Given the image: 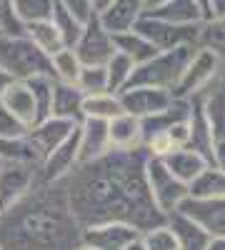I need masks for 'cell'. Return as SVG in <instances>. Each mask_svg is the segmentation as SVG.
<instances>
[{"label":"cell","mask_w":225,"mask_h":250,"mask_svg":"<svg viewBox=\"0 0 225 250\" xmlns=\"http://www.w3.org/2000/svg\"><path fill=\"white\" fill-rule=\"evenodd\" d=\"M198 220L213 238H225V198H193L188 195L178 208Z\"/></svg>","instance_id":"obj_14"},{"label":"cell","mask_w":225,"mask_h":250,"mask_svg":"<svg viewBox=\"0 0 225 250\" xmlns=\"http://www.w3.org/2000/svg\"><path fill=\"white\" fill-rule=\"evenodd\" d=\"M198 48L200 45H178V48H170V50L155 53L150 60L135 65L130 85H150V88H163V90L173 93Z\"/></svg>","instance_id":"obj_3"},{"label":"cell","mask_w":225,"mask_h":250,"mask_svg":"<svg viewBox=\"0 0 225 250\" xmlns=\"http://www.w3.org/2000/svg\"><path fill=\"white\" fill-rule=\"evenodd\" d=\"M53 23H55V28H58L60 38H63L65 48H75V43H78L80 33H83L85 23H80V20H78L75 15H70V13H68V10H65L63 5H60V3H55Z\"/></svg>","instance_id":"obj_34"},{"label":"cell","mask_w":225,"mask_h":250,"mask_svg":"<svg viewBox=\"0 0 225 250\" xmlns=\"http://www.w3.org/2000/svg\"><path fill=\"white\" fill-rule=\"evenodd\" d=\"M148 150H108L95 160L80 163L63 180L65 195L80 225L120 220L138 230L163 225L168 215L155 205L148 188Z\"/></svg>","instance_id":"obj_1"},{"label":"cell","mask_w":225,"mask_h":250,"mask_svg":"<svg viewBox=\"0 0 225 250\" xmlns=\"http://www.w3.org/2000/svg\"><path fill=\"white\" fill-rule=\"evenodd\" d=\"M193 100V113H190V140H188V148H193L195 153H200L210 165H215V145L220 140V135L215 133V128L210 125V120L203 113L200 103L195 98Z\"/></svg>","instance_id":"obj_18"},{"label":"cell","mask_w":225,"mask_h":250,"mask_svg":"<svg viewBox=\"0 0 225 250\" xmlns=\"http://www.w3.org/2000/svg\"><path fill=\"white\" fill-rule=\"evenodd\" d=\"M73 50L78 53L83 65H105V62L115 55L113 33L100 23L98 15H93L85 23V28H83V33H80Z\"/></svg>","instance_id":"obj_8"},{"label":"cell","mask_w":225,"mask_h":250,"mask_svg":"<svg viewBox=\"0 0 225 250\" xmlns=\"http://www.w3.org/2000/svg\"><path fill=\"white\" fill-rule=\"evenodd\" d=\"M0 65L15 80H30L38 75L53 78V60L48 53L40 50L33 40L23 35L0 33Z\"/></svg>","instance_id":"obj_4"},{"label":"cell","mask_w":225,"mask_h":250,"mask_svg":"<svg viewBox=\"0 0 225 250\" xmlns=\"http://www.w3.org/2000/svg\"><path fill=\"white\" fill-rule=\"evenodd\" d=\"M125 250H148V248H145V243H143V240L138 238V240H133V243H130Z\"/></svg>","instance_id":"obj_44"},{"label":"cell","mask_w":225,"mask_h":250,"mask_svg":"<svg viewBox=\"0 0 225 250\" xmlns=\"http://www.w3.org/2000/svg\"><path fill=\"white\" fill-rule=\"evenodd\" d=\"M3 163H5V160H3V158H0V168H3Z\"/></svg>","instance_id":"obj_47"},{"label":"cell","mask_w":225,"mask_h":250,"mask_svg":"<svg viewBox=\"0 0 225 250\" xmlns=\"http://www.w3.org/2000/svg\"><path fill=\"white\" fill-rule=\"evenodd\" d=\"M53 60V78L60 83H75L80 70H83V62H80L78 53L73 48H63L55 55H50Z\"/></svg>","instance_id":"obj_33"},{"label":"cell","mask_w":225,"mask_h":250,"mask_svg":"<svg viewBox=\"0 0 225 250\" xmlns=\"http://www.w3.org/2000/svg\"><path fill=\"white\" fill-rule=\"evenodd\" d=\"M0 250H3V248H0Z\"/></svg>","instance_id":"obj_48"},{"label":"cell","mask_w":225,"mask_h":250,"mask_svg":"<svg viewBox=\"0 0 225 250\" xmlns=\"http://www.w3.org/2000/svg\"><path fill=\"white\" fill-rule=\"evenodd\" d=\"M163 160H165V165L173 170V175H178L183 183H188V185L200 175V170L205 168V165H210L205 158H203L200 153H195L193 148H178V150L168 153Z\"/></svg>","instance_id":"obj_24"},{"label":"cell","mask_w":225,"mask_h":250,"mask_svg":"<svg viewBox=\"0 0 225 250\" xmlns=\"http://www.w3.org/2000/svg\"><path fill=\"white\" fill-rule=\"evenodd\" d=\"M108 130H110V145L115 150H133L143 148V128H140V118L130 113H120L113 120H108Z\"/></svg>","instance_id":"obj_22"},{"label":"cell","mask_w":225,"mask_h":250,"mask_svg":"<svg viewBox=\"0 0 225 250\" xmlns=\"http://www.w3.org/2000/svg\"><path fill=\"white\" fill-rule=\"evenodd\" d=\"M120 103L123 110L135 115V118H148L160 110H165L173 103V93L163 88H150V85H130L125 90H120Z\"/></svg>","instance_id":"obj_11"},{"label":"cell","mask_w":225,"mask_h":250,"mask_svg":"<svg viewBox=\"0 0 225 250\" xmlns=\"http://www.w3.org/2000/svg\"><path fill=\"white\" fill-rule=\"evenodd\" d=\"M40 183V165L28 160H8L0 168V213L23 200Z\"/></svg>","instance_id":"obj_7"},{"label":"cell","mask_w":225,"mask_h":250,"mask_svg":"<svg viewBox=\"0 0 225 250\" xmlns=\"http://www.w3.org/2000/svg\"><path fill=\"white\" fill-rule=\"evenodd\" d=\"M58 3L63 5L70 15H75L80 23H88L93 15H98L95 8H93V0H58Z\"/></svg>","instance_id":"obj_39"},{"label":"cell","mask_w":225,"mask_h":250,"mask_svg":"<svg viewBox=\"0 0 225 250\" xmlns=\"http://www.w3.org/2000/svg\"><path fill=\"white\" fill-rule=\"evenodd\" d=\"M195 100L200 103V108L215 128V133L223 138L225 135V60L220 70L213 75V80L195 95Z\"/></svg>","instance_id":"obj_15"},{"label":"cell","mask_w":225,"mask_h":250,"mask_svg":"<svg viewBox=\"0 0 225 250\" xmlns=\"http://www.w3.org/2000/svg\"><path fill=\"white\" fill-rule=\"evenodd\" d=\"M0 100H3L5 108H10L20 120L28 125V128H33V125L38 123L35 100H33V90H30V85H28V80H15Z\"/></svg>","instance_id":"obj_23"},{"label":"cell","mask_w":225,"mask_h":250,"mask_svg":"<svg viewBox=\"0 0 225 250\" xmlns=\"http://www.w3.org/2000/svg\"><path fill=\"white\" fill-rule=\"evenodd\" d=\"M78 165H80V135H78V128H75L43 163H40V180L60 183V180H65Z\"/></svg>","instance_id":"obj_13"},{"label":"cell","mask_w":225,"mask_h":250,"mask_svg":"<svg viewBox=\"0 0 225 250\" xmlns=\"http://www.w3.org/2000/svg\"><path fill=\"white\" fill-rule=\"evenodd\" d=\"M193 198H225V170L218 165H205L200 175L190 183Z\"/></svg>","instance_id":"obj_26"},{"label":"cell","mask_w":225,"mask_h":250,"mask_svg":"<svg viewBox=\"0 0 225 250\" xmlns=\"http://www.w3.org/2000/svg\"><path fill=\"white\" fill-rule=\"evenodd\" d=\"M125 113L118 93H98V95H85L83 103V115L85 118H98V120H113L115 115Z\"/></svg>","instance_id":"obj_27"},{"label":"cell","mask_w":225,"mask_h":250,"mask_svg":"<svg viewBox=\"0 0 225 250\" xmlns=\"http://www.w3.org/2000/svg\"><path fill=\"white\" fill-rule=\"evenodd\" d=\"M145 13L175 25H198L205 20V13H203V8L195 0H165V3H160L155 8H148Z\"/></svg>","instance_id":"obj_21"},{"label":"cell","mask_w":225,"mask_h":250,"mask_svg":"<svg viewBox=\"0 0 225 250\" xmlns=\"http://www.w3.org/2000/svg\"><path fill=\"white\" fill-rule=\"evenodd\" d=\"M200 25H175L168 20H160L150 13H143L135 23V30L145 35L158 50H170L178 45H200Z\"/></svg>","instance_id":"obj_6"},{"label":"cell","mask_w":225,"mask_h":250,"mask_svg":"<svg viewBox=\"0 0 225 250\" xmlns=\"http://www.w3.org/2000/svg\"><path fill=\"white\" fill-rule=\"evenodd\" d=\"M220 65H223V60H220L213 50L198 48L195 55H193V60L188 62L185 73H183L178 88L173 90V95H175V98H195V95L213 80V75L220 70Z\"/></svg>","instance_id":"obj_9"},{"label":"cell","mask_w":225,"mask_h":250,"mask_svg":"<svg viewBox=\"0 0 225 250\" xmlns=\"http://www.w3.org/2000/svg\"><path fill=\"white\" fill-rule=\"evenodd\" d=\"M83 225L65 195V185L40 180L33 190L0 213L3 250H75Z\"/></svg>","instance_id":"obj_2"},{"label":"cell","mask_w":225,"mask_h":250,"mask_svg":"<svg viewBox=\"0 0 225 250\" xmlns=\"http://www.w3.org/2000/svg\"><path fill=\"white\" fill-rule=\"evenodd\" d=\"M78 135H80V163L95 160L100 155H105L108 150H113L108 120L85 118L78 125Z\"/></svg>","instance_id":"obj_16"},{"label":"cell","mask_w":225,"mask_h":250,"mask_svg":"<svg viewBox=\"0 0 225 250\" xmlns=\"http://www.w3.org/2000/svg\"><path fill=\"white\" fill-rule=\"evenodd\" d=\"M28 85L33 90V100H35V113H38V123L53 115V90H55V78L50 75H38L30 78Z\"/></svg>","instance_id":"obj_32"},{"label":"cell","mask_w":225,"mask_h":250,"mask_svg":"<svg viewBox=\"0 0 225 250\" xmlns=\"http://www.w3.org/2000/svg\"><path fill=\"white\" fill-rule=\"evenodd\" d=\"M140 240L145 243L148 250H180L173 230L168 228V223L155 225V228H150V230H143L140 233Z\"/></svg>","instance_id":"obj_36"},{"label":"cell","mask_w":225,"mask_h":250,"mask_svg":"<svg viewBox=\"0 0 225 250\" xmlns=\"http://www.w3.org/2000/svg\"><path fill=\"white\" fill-rule=\"evenodd\" d=\"M113 40H115V50H120L123 55H128L135 65H140V62L150 60L155 53H160V50L150 43V40H148L145 35H140L135 28H133V30H125V33H115Z\"/></svg>","instance_id":"obj_25"},{"label":"cell","mask_w":225,"mask_h":250,"mask_svg":"<svg viewBox=\"0 0 225 250\" xmlns=\"http://www.w3.org/2000/svg\"><path fill=\"white\" fill-rule=\"evenodd\" d=\"M140 238V230L130 223H120V220H108V223H95L85 225L80 243L98 248V250H125L133 240Z\"/></svg>","instance_id":"obj_10"},{"label":"cell","mask_w":225,"mask_h":250,"mask_svg":"<svg viewBox=\"0 0 225 250\" xmlns=\"http://www.w3.org/2000/svg\"><path fill=\"white\" fill-rule=\"evenodd\" d=\"M145 175H148L150 195H153L155 205L165 215H170L173 210H178L180 203L190 195V185L183 183L178 175H173V170L165 165V160H163V158H148Z\"/></svg>","instance_id":"obj_5"},{"label":"cell","mask_w":225,"mask_h":250,"mask_svg":"<svg viewBox=\"0 0 225 250\" xmlns=\"http://www.w3.org/2000/svg\"><path fill=\"white\" fill-rule=\"evenodd\" d=\"M110 3H113V0H93V8H95V13L100 15V13H103Z\"/></svg>","instance_id":"obj_42"},{"label":"cell","mask_w":225,"mask_h":250,"mask_svg":"<svg viewBox=\"0 0 225 250\" xmlns=\"http://www.w3.org/2000/svg\"><path fill=\"white\" fill-rule=\"evenodd\" d=\"M75 128H78L75 123L50 115V118H45V120L35 123L33 128L25 133V138H28V143H30V148H33L35 158L43 163V160H45V158H48V155H50Z\"/></svg>","instance_id":"obj_12"},{"label":"cell","mask_w":225,"mask_h":250,"mask_svg":"<svg viewBox=\"0 0 225 250\" xmlns=\"http://www.w3.org/2000/svg\"><path fill=\"white\" fill-rule=\"evenodd\" d=\"M75 250H98V248H90V245H83V243H80Z\"/></svg>","instance_id":"obj_46"},{"label":"cell","mask_w":225,"mask_h":250,"mask_svg":"<svg viewBox=\"0 0 225 250\" xmlns=\"http://www.w3.org/2000/svg\"><path fill=\"white\" fill-rule=\"evenodd\" d=\"M25 35H28L43 53H48V55H55L58 50L65 48L63 38H60V33H58V28H55L53 20H40V23L25 25Z\"/></svg>","instance_id":"obj_28"},{"label":"cell","mask_w":225,"mask_h":250,"mask_svg":"<svg viewBox=\"0 0 225 250\" xmlns=\"http://www.w3.org/2000/svg\"><path fill=\"white\" fill-rule=\"evenodd\" d=\"M165 223H168V228L173 230L180 250H208L213 235L198 220H193L190 215L180 213V210H173Z\"/></svg>","instance_id":"obj_17"},{"label":"cell","mask_w":225,"mask_h":250,"mask_svg":"<svg viewBox=\"0 0 225 250\" xmlns=\"http://www.w3.org/2000/svg\"><path fill=\"white\" fill-rule=\"evenodd\" d=\"M30 128L20 120L10 108H5V103L0 100V135L3 138H25Z\"/></svg>","instance_id":"obj_37"},{"label":"cell","mask_w":225,"mask_h":250,"mask_svg":"<svg viewBox=\"0 0 225 250\" xmlns=\"http://www.w3.org/2000/svg\"><path fill=\"white\" fill-rule=\"evenodd\" d=\"M215 165H218L220 170H225V135L215 145Z\"/></svg>","instance_id":"obj_41"},{"label":"cell","mask_w":225,"mask_h":250,"mask_svg":"<svg viewBox=\"0 0 225 250\" xmlns=\"http://www.w3.org/2000/svg\"><path fill=\"white\" fill-rule=\"evenodd\" d=\"M58 0H13L15 15L23 25L40 23V20H53Z\"/></svg>","instance_id":"obj_31"},{"label":"cell","mask_w":225,"mask_h":250,"mask_svg":"<svg viewBox=\"0 0 225 250\" xmlns=\"http://www.w3.org/2000/svg\"><path fill=\"white\" fill-rule=\"evenodd\" d=\"M200 48L213 50L220 60H225V15H213L200 25Z\"/></svg>","instance_id":"obj_30"},{"label":"cell","mask_w":225,"mask_h":250,"mask_svg":"<svg viewBox=\"0 0 225 250\" xmlns=\"http://www.w3.org/2000/svg\"><path fill=\"white\" fill-rule=\"evenodd\" d=\"M13 83H15V78H13V75H10V73L3 68V65H0V98L5 95V90L13 85Z\"/></svg>","instance_id":"obj_40"},{"label":"cell","mask_w":225,"mask_h":250,"mask_svg":"<svg viewBox=\"0 0 225 250\" xmlns=\"http://www.w3.org/2000/svg\"><path fill=\"white\" fill-rule=\"evenodd\" d=\"M160 3H165V0H145L148 8H155V5H160Z\"/></svg>","instance_id":"obj_45"},{"label":"cell","mask_w":225,"mask_h":250,"mask_svg":"<svg viewBox=\"0 0 225 250\" xmlns=\"http://www.w3.org/2000/svg\"><path fill=\"white\" fill-rule=\"evenodd\" d=\"M148 10L145 0H113V3L100 13V23H103L113 35L115 33H125L133 30L135 23L140 20V15Z\"/></svg>","instance_id":"obj_19"},{"label":"cell","mask_w":225,"mask_h":250,"mask_svg":"<svg viewBox=\"0 0 225 250\" xmlns=\"http://www.w3.org/2000/svg\"><path fill=\"white\" fill-rule=\"evenodd\" d=\"M0 33H5V35H23L25 33V25L15 15L13 0H0Z\"/></svg>","instance_id":"obj_38"},{"label":"cell","mask_w":225,"mask_h":250,"mask_svg":"<svg viewBox=\"0 0 225 250\" xmlns=\"http://www.w3.org/2000/svg\"><path fill=\"white\" fill-rule=\"evenodd\" d=\"M83 103H85V93L80 90L75 83L55 80V90H53V115L55 118H63V120H70V123L80 125L85 120Z\"/></svg>","instance_id":"obj_20"},{"label":"cell","mask_w":225,"mask_h":250,"mask_svg":"<svg viewBox=\"0 0 225 250\" xmlns=\"http://www.w3.org/2000/svg\"><path fill=\"white\" fill-rule=\"evenodd\" d=\"M208 250H225V238H213Z\"/></svg>","instance_id":"obj_43"},{"label":"cell","mask_w":225,"mask_h":250,"mask_svg":"<svg viewBox=\"0 0 225 250\" xmlns=\"http://www.w3.org/2000/svg\"><path fill=\"white\" fill-rule=\"evenodd\" d=\"M75 85L85 95H98V93H110L108 88V70L105 65H83Z\"/></svg>","instance_id":"obj_35"},{"label":"cell","mask_w":225,"mask_h":250,"mask_svg":"<svg viewBox=\"0 0 225 250\" xmlns=\"http://www.w3.org/2000/svg\"><path fill=\"white\" fill-rule=\"evenodd\" d=\"M105 70H108V88H110V93H120V90H125L130 85L135 62L128 55H123L120 50H115V55L105 62Z\"/></svg>","instance_id":"obj_29"}]
</instances>
